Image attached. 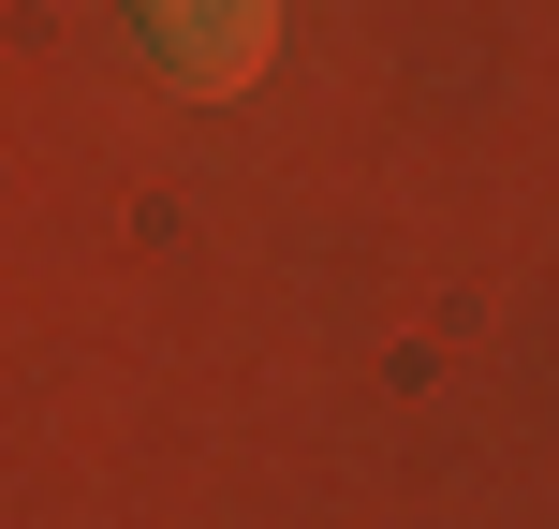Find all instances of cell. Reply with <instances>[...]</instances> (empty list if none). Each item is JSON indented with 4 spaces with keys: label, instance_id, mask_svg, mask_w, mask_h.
Masks as SVG:
<instances>
[{
    "label": "cell",
    "instance_id": "cell-1",
    "mask_svg": "<svg viewBox=\"0 0 559 529\" xmlns=\"http://www.w3.org/2000/svg\"><path fill=\"white\" fill-rule=\"evenodd\" d=\"M133 29L177 88H251L280 59V0H133Z\"/></svg>",
    "mask_w": 559,
    "mask_h": 529
}]
</instances>
